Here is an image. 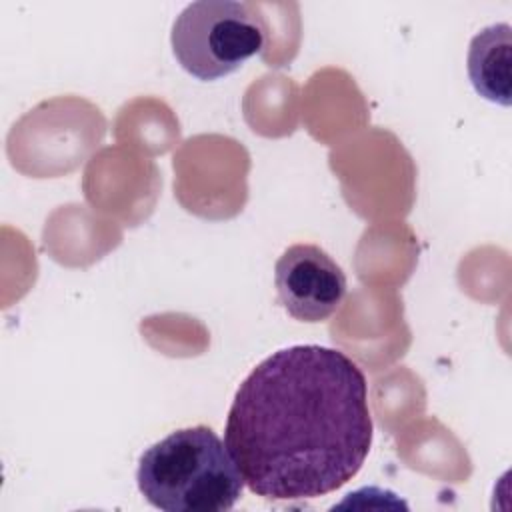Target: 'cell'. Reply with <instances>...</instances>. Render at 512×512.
<instances>
[{
    "instance_id": "1",
    "label": "cell",
    "mask_w": 512,
    "mask_h": 512,
    "mask_svg": "<svg viewBox=\"0 0 512 512\" xmlns=\"http://www.w3.org/2000/svg\"><path fill=\"white\" fill-rule=\"evenodd\" d=\"M368 384L344 352L298 344L238 386L224 444L244 484L272 502L314 500L352 480L372 446Z\"/></svg>"
},
{
    "instance_id": "2",
    "label": "cell",
    "mask_w": 512,
    "mask_h": 512,
    "mask_svg": "<svg viewBox=\"0 0 512 512\" xmlns=\"http://www.w3.org/2000/svg\"><path fill=\"white\" fill-rule=\"evenodd\" d=\"M136 482L146 502L166 512H224L244 488L228 446L202 424L174 430L146 448Z\"/></svg>"
},
{
    "instance_id": "3",
    "label": "cell",
    "mask_w": 512,
    "mask_h": 512,
    "mask_svg": "<svg viewBox=\"0 0 512 512\" xmlns=\"http://www.w3.org/2000/svg\"><path fill=\"white\" fill-rule=\"evenodd\" d=\"M266 26L246 2L198 0L174 20L170 32L178 64L198 80H218L264 48Z\"/></svg>"
},
{
    "instance_id": "4",
    "label": "cell",
    "mask_w": 512,
    "mask_h": 512,
    "mask_svg": "<svg viewBox=\"0 0 512 512\" xmlns=\"http://www.w3.org/2000/svg\"><path fill=\"white\" fill-rule=\"evenodd\" d=\"M274 284L284 310L300 322L330 318L346 298V274L316 244L288 246L274 266Z\"/></svg>"
},
{
    "instance_id": "5",
    "label": "cell",
    "mask_w": 512,
    "mask_h": 512,
    "mask_svg": "<svg viewBox=\"0 0 512 512\" xmlns=\"http://www.w3.org/2000/svg\"><path fill=\"white\" fill-rule=\"evenodd\" d=\"M512 28L506 22L482 28L468 48V76L474 90L496 104L510 106Z\"/></svg>"
}]
</instances>
